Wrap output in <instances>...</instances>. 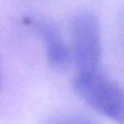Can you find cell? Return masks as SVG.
Instances as JSON below:
<instances>
[{
	"label": "cell",
	"instance_id": "cell-2",
	"mask_svg": "<svg viewBox=\"0 0 124 124\" xmlns=\"http://www.w3.org/2000/svg\"><path fill=\"white\" fill-rule=\"evenodd\" d=\"M71 48L76 72L99 70L103 56L100 23L95 14L80 11L71 24Z\"/></svg>",
	"mask_w": 124,
	"mask_h": 124
},
{
	"label": "cell",
	"instance_id": "cell-4",
	"mask_svg": "<svg viewBox=\"0 0 124 124\" xmlns=\"http://www.w3.org/2000/svg\"><path fill=\"white\" fill-rule=\"evenodd\" d=\"M43 124H99V123L89 116L83 115V113L67 112L51 116Z\"/></svg>",
	"mask_w": 124,
	"mask_h": 124
},
{
	"label": "cell",
	"instance_id": "cell-5",
	"mask_svg": "<svg viewBox=\"0 0 124 124\" xmlns=\"http://www.w3.org/2000/svg\"><path fill=\"white\" fill-rule=\"evenodd\" d=\"M117 38H119L120 49L124 56V3H123L120 11H119V15H117Z\"/></svg>",
	"mask_w": 124,
	"mask_h": 124
},
{
	"label": "cell",
	"instance_id": "cell-1",
	"mask_svg": "<svg viewBox=\"0 0 124 124\" xmlns=\"http://www.w3.org/2000/svg\"><path fill=\"white\" fill-rule=\"evenodd\" d=\"M73 91L85 104L109 119L115 124H124V88L109 76L96 71L76 72Z\"/></svg>",
	"mask_w": 124,
	"mask_h": 124
},
{
	"label": "cell",
	"instance_id": "cell-6",
	"mask_svg": "<svg viewBox=\"0 0 124 124\" xmlns=\"http://www.w3.org/2000/svg\"><path fill=\"white\" fill-rule=\"evenodd\" d=\"M0 85H1V72H0Z\"/></svg>",
	"mask_w": 124,
	"mask_h": 124
},
{
	"label": "cell",
	"instance_id": "cell-3",
	"mask_svg": "<svg viewBox=\"0 0 124 124\" xmlns=\"http://www.w3.org/2000/svg\"><path fill=\"white\" fill-rule=\"evenodd\" d=\"M23 23L36 33L41 43L44 44L46 60L48 67L55 72H65L73 64V55L71 44L63 39L62 33L56 27L47 20L36 17H24Z\"/></svg>",
	"mask_w": 124,
	"mask_h": 124
}]
</instances>
